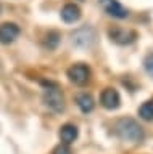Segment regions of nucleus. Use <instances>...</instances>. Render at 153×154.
<instances>
[{
	"label": "nucleus",
	"instance_id": "9d476101",
	"mask_svg": "<svg viewBox=\"0 0 153 154\" xmlns=\"http://www.w3.org/2000/svg\"><path fill=\"white\" fill-rule=\"evenodd\" d=\"M78 135H79V130H78V127H76V125H73V124H65L63 127L60 128V140H61L65 144L74 143V140L78 138Z\"/></svg>",
	"mask_w": 153,
	"mask_h": 154
},
{
	"label": "nucleus",
	"instance_id": "f8f14e48",
	"mask_svg": "<svg viewBox=\"0 0 153 154\" xmlns=\"http://www.w3.org/2000/svg\"><path fill=\"white\" fill-rule=\"evenodd\" d=\"M139 116L143 120H153V101H145L139 108Z\"/></svg>",
	"mask_w": 153,
	"mask_h": 154
},
{
	"label": "nucleus",
	"instance_id": "f03ea898",
	"mask_svg": "<svg viewBox=\"0 0 153 154\" xmlns=\"http://www.w3.org/2000/svg\"><path fill=\"white\" fill-rule=\"evenodd\" d=\"M44 88V103L53 112H63L65 111V95L61 88L55 82H42Z\"/></svg>",
	"mask_w": 153,
	"mask_h": 154
},
{
	"label": "nucleus",
	"instance_id": "6e6552de",
	"mask_svg": "<svg viewBox=\"0 0 153 154\" xmlns=\"http://www.w3.org/2000/svg\"><path fill=\"white\" fill-rule=\"evenodd\" d=\"M20 35V27L15 23L0 24V43H11Z\"/></svg>",
	"mask_w": 153,
	"mask_h": 154
},
{
	"label": "nucleus",
	"instance_id": "9b49d317",
	"mask_svg": "<svg viewBox=\"0 0 153 154\" xmlns=\"http://www.w3.org/2000/svg\"><path fill=\"white\" fill-rule=\"evenodd\" d=\"M76 104L79 106V109L82 111L84 114L90 112V111L94 109V106H95L92 95H89V93H79L78 96H76Z\"/></svg>",
	"mask_w": 153,
	"mask_h": 154
},
{
	"label": "nucleus",
	"instance_id": "7ed1b4c3",
	"mask_svg": "<svg viewBox=\"0 0 153 154\" xmlns=\"http://www.w3.org/2000/svg\"><path fill=\"white\" fill-rule=\"evenodd\" d=\"M68 77L76 85H85L90 79V69L84 63H76L68 69Z\"/></svg>",
	"mask_w": 153,
	"mask_h": 154
},
{
	"label": "nucleus",
	"instance_id": "ddd939ff",
	"mask_svg": "<svg viewBox=\"0 0 153 154\" xmlns=\"http://www.w3.org/2000/svg\"><path fill=\"white\" fill-rule=\"evenodd\" d=\"M58 42H60V34L56 31H50L47 34V37H45V47L47 48L53 50V48H56V45H58Z\"/></svg>",
	"mask_w": 153,
	"mask_h": 154
},
{
	"label": "nucleus",
	"instance_id": "0eeeda50",
	"mask_svg": "<svg viewBox=\"0 0 153 154\" xmlns=\"http://www.w3.org/2000/svg\"><path fill=\"white\" fill-rule=\"evenodd\" d=\"M73 42L78 47H90L95 42V32L92 27H82L78 29L73 34Z\"/></svg>",
	"mask_w": 153,
	"mask_h": 154
},
{
	"label": "nucleus",
	"instance_id": "1a4fd4ad",
	"mask_svg": "<svg viewBox=\"0 0 153 154\" xmlns=\"http://www.w3.org/2000/svg\"><path fill=\"white\" fill-rule=\"evenodd\" d=\"M81 18V8L74 3H68L61 8V19L65 23H76Z\"/></svg>",
	"mask_w": 153,
	"mask_h": 154
},
{
	"label": "nucleus",
	"instance_id": "f257e3e1",
	"mask_svg": "<svg viewBox=\"0 0 153 154\" xmlns=\"http://www.w3.org/2000/svg\"><path fill=\"white\" fill-rule=\"evenodd\" d=\"M114 132L121 140L131 143H139L143 140V128L132 117H123L114 125Z\"/></svg>",
	"mask_w": 153,
	"mask_h": 154
},
{
	"label": "nucleus",
	"instance_id": "39448f33",
	"mask_svg": "<svg viewBox=\"0 0 153 154\" xmlns=\"http://www.w3.org/2000/svg\"><path fill=\"white\" fill-rule=\"evenodd\" d=\"M100 103H102L103 108H107L110 111L118 109L119 104H121V96H119L116 88L108 87V88H105L102 91V95H100Z\"/></svg>",
	"mask_w": 153,
	"mask_h": 154
},
{
	"label": "nucleus",
	"instance_id": "2eb2a0df",
	"mask_svg": "<svg viewBox=\"0 0 153 154\" xmlns=\"http://www.w3.org/2000/svg\"><path fill=\"white\" fill-rule=\"evenodd\" d=\"M53 154H73L71 152V149L68 148V144H58L55 149H53Z\"/></svg>",
	"mask_w": 153,
	"mask_h": 154
},
{
	"label": "nucleus",
	"instance_id": "423d86ee",
	"mask_svg": "<svg viewBox=\"0 0 153 154\" xmlns=\"http://www.w3.org/2000/svg\"><path fill=\"white\" fill-rule=\"evenodd\" d=\"M100 5H102L103 11L107 14H110V16H113V18L124 19V18H127V14H129V11L118 2V0H100Z\"/></svg>",
	"mask_w": 153,
	"mask_h": 154
},
{
	"label": "nucleus",
	"instance_id": "20e7f679",
	"mask_svg": "<svg viewBox=\"0 0 153 154\" xmlns=\"http://www.w3.org/2000/svg\"><path fill=\"white\" fill-rule=\"evenodd\" d=\"M108 35L113 42L119 43V45H129L137 38V34L134 31H127V29L123 27H113L108 31Z\"/></svg>",
	"mask_w": 153,
	"mask_h": 154
},
{
	"label": "nucleus",
	"instance_id": "4468645a",
	"mask_svg": "<svg viewBox=\"0 0 153 154\" xmlns=\"http://www.w3.org/2000/svg\"><path fill=\"white\" fill-rule=\"evenodd\" d=\"M143 67H145V71L148 72L150 75H153V51L148 53L145 56V60H143Z\"/></svg>",
	"mask_w": 153,
	"mask_h": 154
}]
</instances>
